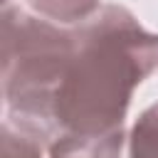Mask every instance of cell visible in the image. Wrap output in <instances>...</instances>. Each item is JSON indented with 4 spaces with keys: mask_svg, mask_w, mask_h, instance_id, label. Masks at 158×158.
Masks as SVG:
<instances>
[{
    "mask_svg": "<svg viewBox=\"0 0 158 158\" xmlns=\"http://www.w3.org/2000/svg\"><path fill=\"white\" fill-rule=\"evenodd\" d=\"M10 121L49 148H121L133 89L158 67V37L118 5L74 30L5 10Z\"/></svg>",
    "mask_w": 158,
    "mask_h": 158,
    "instance_id": "1",
    "label": "cell"
},
{
    "mask_svg": "<svg viewBox=\"0 0 158 158\" xmlns=\"http://www.w3.org/2000/svg\"><path fill=\"white\" fill-rule=\"evenodd\" d=\"M35 12L57 22H84L99 12V0H27Z\"/></svg>",
    "mask_w": 158,
    "mask_h": 158,
    "instance_id": "2",
    "label": "cell"
},
{
    "mask_svg": "<svg viewBox=\"0 0 158 158\" xmlns=\"http://www.w3.org/2000/svg\"><path fill=\"white\" fill-rule=\"evenodd\" d=\"M128 158H158V104L148 106L128 136Z\"/></svg>",
    "mask_w": 158,
    "mask_h": 158,
    "instance_id": "3",
    "label": "cell"
},
{
    "mask_svg": "<svg viewBox=\"0 0 158 158\" xmlns=\"http://www.w3.org/2000/svg\"><path fill=\"white\" fill-rule=\"evenodd\" d=\"M42 141L22 128L5 123L2 128V158H42Z\"/></svg>",
    "mask_w": 158,
    "mask_h": 158,
    "instance_id": "4",
    "label": "cell"
},
{
    "mask_svg": "<svg viewBox=\"0 0 158 158\" xmlns=\"http://www.w3.org/2000/svg\"><path fill=\"white\" fill-rule=\"evenodd\" d=\"M121 148H49V158H118Z\"/></svg>",
    "mask_w": 158,
    "mask_h": 158,
    "instance_id": "5",
    "label": "cell"
}]
</instances>
